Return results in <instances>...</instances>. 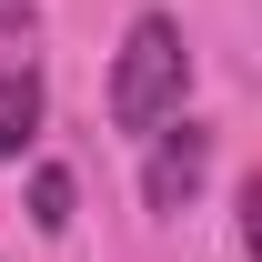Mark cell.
<instances>
[{"mask_svg":"<svg viewBox=\"0 0 262 262\" xmlns=\"http://www.w3.org/2000/svg\"><path fill=\"white\" fill-rule=\"evenodd\" d=\"M182 91H192V40H182L171 10H141L121 61H111V121L121 131H162L182 111Z\"/></svg>","mask_w":262,"mask_h":262,"instance_id":"obj_1","label":"cell"},{"mask_svg":"<svg viewBox=\"0 0 262 262\" xmlns=\"http://www.w3.org/2000/svg\"><path fill=\"white\" fill-rule=\"evenodd\" d=\"M202 171H212V131H162V151H151V171H141V202L151 212H182V202L202 192Z\"/></svg>","mask_w":262,"mask_h":262,"instance_id":"obj_2","label":"cell"},{"mask_svg":"<svg viewBox=\"0 0 262 262\" xmlns=\"http://www.w3.org/2000/svg\"><path fill=\"white\" fill-rule=\"evenodd\" d=\"M31 141H40V71L0 61V162H20Z\"/></svg>","mask_w":262,"mask_h":262,"instance_id":"obj_3","label":"cell"},{"mask_svg":"<svg viewBox=\"0 0 262 262\" xmlns=\"http://www.w3.org/2000/svg\"><path fill=\"white\" fill-rule=\"evenodd\" d=\"M31 222L40 232H71V171H31Z\"/></svg>","mask_w":262,"mask_h":262,"instance_id":"obj_4","label":"cell"},{"mask_svg":"<svg viewBox=\"0 0 262 262\" xmlns=\"http://www.w3.org/2000/svg\"><path fill=\"white\" fill-rule=\"evenodd\" d=\"M242 252L262 262V171H252V182H242Z\"/></svg>","mask_w":262,"mask_h":262,"instance_id":"obj_5","label":"cell"}]
</instances>
